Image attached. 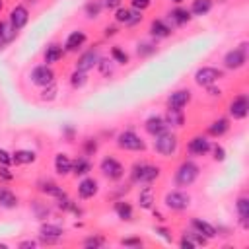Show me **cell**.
<instances>
[{
  "label": "cell",
  "instance_id": "1",
  "mask_svg": "<svg viewBox=\"0 0 249 249\" xmlns=\"http://www.w3.org/2000/svg\"><path fill=\"white\" fill-rule=\"evenodd\" d=\"M154 148L158 154L161 156H173L179 148V140L173 132H161V134H156V140H154Z\"/></svg>",
  "mask_w": 249,
  "mask_h": 249
},
{
  "label": "cell",
  "instance_id": "2",
  "mask_svg": "<svg viewBox=\"0 0 249 249\" xmlns=\"http://www.w3.org/2000/svg\"><path fill=\"white\" fill-rule=\"evenodd\" d=\"M198 165L195 163V161H183L179 167H177V171H175V183L179 185V187H189V185H193L195 183V179L198 177Z\"/></svg>",
  "mask_w": 249,
  "mask_h": 249
},
{
  "label": "cell",
  "instance_id": "3",
  "mask_svg": "<svg viewBox=\"0 0 249 249\" xmlns=\"http://www.w3.org/2000/svg\"><path fill=\"white\" fill-rule=\"evenodd\" d=\"M160 175V167L158 165H150V163H134L132 165V181L136 183H152L156 181Z\"/></svg>",
  "mask_w": 249,
  "mask_h": 249
},
{
  "label": "cell",
  "instance_id": "4",
  "mask_svg": "<svg viewBox=\"0 0 249 249\" xmlns=\"http://www.w3.org/2000/svg\"><path fill=\"white\" fill-rule=\"evenodd\" d=\"M245 60H247V43H241L237 49L226 53L224 66L230 68V70H237V68H241L245 64Z\"/></svg>",
  "mask_w": 249,
  "mask_h": 249
},
{
  "label": "cell",
  "instance_id": "5",
  "mask_svg": "<svg viewBox=\"0 0 249 249\" xmlns=\"http://www.w3.org/2000/svg\"><path fill=\"white\" fill-rule=\"evenodd\" d=\"M117 146L123 148V150H132V152H140V150L146 148L144 140H142L138 134H134L132 130L121 132V134L117 136Z\"/></svg>",
  "mask_w": 249,
  "mask_h": 249
},
{
  "label": "cell",
  "instance_id": "6",
  "mask_svg": "<svg viewBox=\"0 0 249 249\" xmlns=\"http://www.w3.org/2000/svg\"><path fill=\"white\" fill-rule=\"evenodd\" d=\"M224 76V72L222 70H218V68H214V66H202V68H198L196 72H195V82L198 84V86H212L214 82H218L220 78Z\"/></svg>",
  "mask_w": 249,
  "mask_h": 249
},
{
  "label": "cell",
  "instance_id": "7",
  "mask_svg": "<svg viewBox=\"0 0 249 249\" xmlns=\"http://www.w3.org/2000/svg\"><path fill=\"white\" fill-rule=\"evenodd\" d=\"M163 202L171 210H185L189 206V202H191V196L187 193H183V191H171V193L165 195Z\"/></svg>",
  "mask_w": 249,
  "mask_h": 249
},
{
  "label": "cell",
  "instance_id": "8",
  "mask_svg": "<svg viewBox=\"0 0 249 249\" xmlns=\"http://www.w3.org/2000/svg\"><path fill=\"white\" fill-rule=\"evenodd\" d=\"M115 19L119 23H124L126 27H130V25H136L142 21V12H138L134 8H117Z\"/></svg>",
  "mask_w": 249,
  "mask_h": 249
},
{
  "label": "cell",
  "instance_id": "9",
  "mask_svg": "<svg viewBox=\"0 0 249 249\" xmlns=\"http://www.w3.org/2000/svg\"><path fill=\"white\" fill-rule=\"evenodd\" d=\"M99 169L105 177L109 179H121L123 173H124V167L115 160V158H103L101 163H99Z\"/></svg>",
  "mask_w": 249,
  "mask_h": 249
},
{
  "label": "cell",
  "instance_id": "10",
  "mask_svg": "<svg viewBox=\"0 0 249 249\" xmlns=\"http://www.w3.org/2000/svg\"><path fill=\"white\" fill-rule=\"evenodd\" d=\"M31 82L35 84V86H49L51 82H54V72L47 66V64H43V66H35L33 70H31Z\"/></svg>",
  "mask_w": 249,
  "mask_h": 249
},
{
  "label": "cell",
  "instance_id": "11",
  "mask_svg": "<svg viewBox=\"0 0 249 249\" xmlns=\"http://www.w3.org/2000/svg\"><path fill=\"white\" fill-rule=\"evenodd\" d=\"M191 101V91L189 89H177L173 91L169 97H167V105H169V111L177 113V111H183V107Z\"/></svg>",
  "mask_w": 249,
  "mask_h": 249
},
{
  "label": "cell",
  "instance_id": "12",
  "mask_svg": "<svg viewBox=\"0 0 249 249\" xmlns=\"http://www.w3.org/2000/svg\"><path fill=\"white\" fill-rule=\"evenodd\" d=\"M247 113H249V99H247V95H237L230 103V115L233 119H245Z\"/></svg>",
  "mask_w": 249,
  "mask_h": 249
},
{
  "label": "cell",
  "instance_id": "13",
  "mask_svg": "<svg viewBox=\"0 0 249 249\" xmlns=\"http://www.w3.org/2000/svg\"><path fill=\"white\" fill-rule=\"evenodd\" d=\"M167 126H169V124H167V121H165L163 117H160V115H152V117H148V119H146V123H144L146 132H150L152 136L165 132V130H167Z\"/></svg>",
  "mask_w": 249,
  "mask_h": 249
},
{
  "label": "cell",
  "instance_id": "14",
  "mask_svg": "<svg viewBox=\"0 0 249 249\" xmlns=\"http://www.w3.org/2000/svg\"><path fill=\"white\" fill-rule=\"evenodd\" d=\"M27 19H29V12H27L25 6H16V8L10 12V25H12L16 31H19V29L27 23Z\"/></svg>",
  "mask_w": 249,
  "mask_h": 249
},
{
  "label": "cell",
  "instance_id": "15",
  "mask_svg": "<svg viewBox=\"0 0 249 249\" xmlns=\"http://www.w3.org/2000/svg\"><path fill=\"white\" fill-rule=\"evenodd\" d=\"M62 228L54 224H43L41 226V241L43 243H56L62 237Z\"/></svg>",
  "mask_w": 249,
  "mask_h": 249
},
{
  "label": "cell",
  "instance_id": "16",
  "mask_svg": "<svg viewBox=\"0 0 249 249\" xmlns=\"http://www.w3.org/2000/svg\"><path fill=\"white\" fill-rule=\"evenodd\" d=\"M97 62H99V54H97V51H88V53H84V54L78 58V62H76V70H80V72H88V70H91L93 66H97Z\"/></svg>",
  "mask_w": 249,
  "mask_h": 249
},
{
  "label": "cell",
  "instance_id": "17",
  "mask_svg": "<svg viewBox=\"0 0 249 249\" xmlns=\"http://www.w3.org/2000/svg\"><path fill=\"white\" fill-rule=\"evenodd\" d=\"M187 148H189V152L193 156H204L210 150V142L204 136H195V138H191V142H189Z\"/></svg>",
  "mask_w": 249,
  "mask_h": 249
},
{
  "label": "cell",
  "instance_id": "18",
  "mask_svg": "<svg viewBox=\"0 0 249 249\" xmlns=\"http://www.w3.org/2000/svg\"><path fill=\"white\" fill-rule=\"evenodd\" d=\"M95 193H97V181H95L93 177H86V179L80 181V185H78V195H80L82 198H91Z\"/></svg>",
  "mask_w": 249,
  "mask_h": 249
},
{
  "label": "cell",
  "instance_id": "19",
  "mask_svg": "<svg viewBox=\"0 0 249 249\" xmlns=\"http://www.w3.org/2000/svg\"><path fill=\"white\" fill-rule=\"evenodd\" d=\"M193 228H195V231H198L200 235H204L206 239H212V237H216L218 233H216V228L212 226V224H208V222H204V220H200V218H193Z\"/></svg>",
  "mask_w": 249,
  "mask_h": 249
},
{
  "label": "cell",
  "instance_id": "20",
  "mask_svg": "<svg viewBox=\"0 0 249 249\" xmlns=\"http://www.w3.org/2000/svg\"><path fill=\"white\" fill-rule=\"evenodd\" d=\"M84 43H86V33H84V31H72V33L66 37L64 49H66V51H78Z\"/></svg>",
  "mask_w": 249,
  "mask_h": 249
},
{
  "label": "cell",
  "instance_id": "21",
  "mask_svg": "<svg viewBox=\"0 0 249 249\" xmlns=\"http://www.w3.org/2000/svg\"><path fill=\"white\" fill-rule=\"evenodd\" d=\"M54 171L58 175H68L72 171V160L66 154H56L54 156Z\"/></svg>",
  "mask_w": 249,
  "mask_h": 249
},
{
  "label": "cell",
  "instance_id": "22",
  "mask_svg": "<svg viewBox=\"0 0 249 249\" xmlns=\"http://www.w3.org/2000/svg\"><path fill=\"white\" fill-rule=\"evenodd\" d=\"M37 160V154L33 150H16L12 154V163L21 165V163H33Z\"/></svg>",
  "mask_w": 249,
  "mask_h": 249
},
{
  "label": "cell",
  "instance_id": "23",
  "mask_svg": "<svg viewBox=\"0 0 249 249\" xmlns=\"http://www.w3.org/2000/svg\"><path fill=\"white\" fill-rule=\"evenodd\" d=\"M235 208H237L241 226L247 228V226H249V198H247V196H239L237 202H235Z\"/></svg>",
  "mask_w": 249,
  "mask_h": 249
},
{
  "label": "cell",
  "instance_id": "24",
  "mask_svg": "<svg viewBox=\"0 0 249 249\" xmlns=\"http://www.w3.org/2000/svg\"><path fill=\"white\" fill-rule=\"evenodd\" d=\"M150 33L154 35V37H167L169 33H171V27L165 23V21H161V19H154L152 23H150Z\"/></svg>",
  "mask_w": 249,
  "mask_h": 249
},
{
  "label": "cell",
  "instance_id": "25",
  "mask_svg": "<svg viewBox=\"0 0 249 249\" xmlns=\"http://www.w3.org/2000/svg\"><path fill=\"white\" fill-rule=\"evenodd\" d=\"M62 53H64V49L60 47V45H49L47 47V51H45V62L47 64H53V62H56V60H60L62 58Z\"/></svg>",
  "mask_w": 249,
  "mask_h": 249
},
{
  "label": "cell",
  "instance_id": "26",
  "mask_svg": "<svg viewBox=\"0 0 249 249\" xmlns=\"http://www.w3.org/2000/svg\"><path fill=\"white\" fill-rule=\"evenodd\" d=\"M138 204H140V208H152V204H154V189L152 187H142L140 189Z\"/></svg>",
  "mask_w": 249,
  "mask_h": 249
},
{
  "label": "cell",
  "instance_id": "27",
  "mask_svg": "<svg viewBox=\"0 0 249 249\" xmlns=\"http://www.w3.org/2000/svg\"><path fill=\"white\" fill-rule=\"evenodd\" d=\"M0 206L2 208H16L18 206V196L8 189H0Z\"/></svg>",
  "mask_w": 249,
  "mask_h": 249
},
{
  "label": "cell",
  "instance_id": "28",
  "mask_svg": "<svg viewBox=\"0 0 249 249\" xmlns=\"http://www.w3.org/2000/svg\"><path fill=\"white\" fill-rule=\"evenodd\" d=\"M212 10V0H193L191 12L195 16H206Z\"/></svg>",
  "mask_w": 249,
  "mask_h": 249
},
{
  "label": "cell",
  "instance_id": "29",
  "mask_svg": "<svg viewBox=\"0 0 249 249\" xmlns=\"http://www.w3.org/2000/svg\"><path fill=\"white\" fill-rule=\"evenodd\" d=\"M14 35H16V29L10 23L0 21V47H4L6 43H10L14 39Z\"/></svg>",
  "mask_w": 249,
  "mask_h": 249
},
{
  "label": "cell",
  "instance_id": "30",
  "mask_svg": "<svg viewBox=\"0 0 249 249\" xmlns=\"http://www.w3.org/2000/svg\"><path fill=\"white\" fill-rule=\"evenodd\" d=\"M228 128H230V121H228V119H218V121H214V123L210 124L208 132H210L212 136H222L224 132H228Z\"/></svg>",
  "mask_w": 249,
  "mask_h": 249
},
{
  "label": "cell",
  "instance_id": "31",
  "mask_svg": "<svg viewBox=\"0 0 249 249\" xmlns=\"http://www.w3.org/2000/svg\"><path fill=\"white\" fill-rule=\"evenodd\" d=\"M89 169H91V163L88 158H78L76 161H72L74 175H86V173H89Z\"/></svg>",
  "mask_w": 249,
  "mask_h": 249
},
{
  "label": "cell",
  "instance_id": "32",
  "mask_svg": "<svg viewBox=\"0 0 249 249\" xmlns=\"http://www.w3.org/2000/svg\"><path fill=\"white\" fill-rule=\"evenodd\" d=\"M115 212H117V216L121 220H132V206L128 202H124V200L115 202Z\"/></svg>",
  "mask_w": 249,
  "mask_h": 249
},
{
  "label": "cell",
  "instance_id": "33",
  "mask_svg": "<svg viewBox=\"0 0 249 249\" xmlns=\"http://www.w3.org/2000/svg\"><path fill=\"white\" fill-rule=\"evenodd\" d=\"M41 191H43L45 195H51V196H56V198L64 196V191H62L56 183H53V181H43V183H41Z\"/></svg>",
  "mask_w": 249,
  "mask_h": 249
},
{
  "label": "cell",
  "instance_id": "34",
  "mask_svg": "<svg viewBox=\"0 0 249 249\" xmlns=\"http://www.w3.org/2000/svg\"><path fill=\"white\" fill-rule=\"evenodd\" d=\"M169 18H171L177 25H183V23H187V21L191 19V12L185 10V8H175V10L169 14Z\"/></svg>",
  "mask_w": 249,
  "mask_h": 249
},
{
  "label": "cell",
  "instance_id": "35",
  "mask_svg": "<svg viewBox=\"0 0 249 249\" xmlns=\"http://www.w3.org/2000/svg\"><path fill=\"white\" fill-rule=\"evenodd\" d=\"M86 82H88V76H86V72H80V70L72 72V76H70V84H72L74 88H82Z\"/></svg>",
  "mask_w": 249,
  "mask_h": 249
},
{
  "label": "cell",
  "instance_id": "36",
  "mask_svg": "<svg viewBox=\"0 0 249 249\" xmlns=\"http://www.w3.org/2000/svg\"><path fill=\"white\" fill-rule=\"evenodd\" d=\"M183 237H185V239H189L193 245H204V243L208 241V239H206L204 235H200L198 231H189V233H185Z\"/></svg>",
  "mask_w": 249,
  "mask_h": 249
},
{
  "label": "cell",
  "instance_id": "37",
  "mask_svg": "<svg viewBox=\"0 0 249 249\" xmlns=\"http://www.w3.org/2000/svg\"><path fill=\"white\" fill-rule=\"evenodd\" d=\"M111 54H113V60L119 62V64H126L128 62V54L124 51H121L119 47H113L111 49Z\"/></svg>",
  "mask_w": 249,
  "mask_h": 249
},
{
  "label": "cell",
  "instance_id": "38",
  "mask_svg": "<svg viewBox=\"0 0 249 249\" xmlns=\"http://www.w3.org/2000/svg\"><path fill=\"white\" fill-rule=\"evenodd\" d=\"M99 10H101V4H97V2H89V4L86 6V14H88L89 18H97V16H99Z\"/></svg>",
  "mask_w": 249,
  "mask_h": 249
},
{
  "label": "cell",
  "instance_id": "39",
  "mask_svg": "<svg viewBox=\"0 0 249 249\" xmlns=\"http://www.w3.org/2000/svg\"><path fill=\"white\" fill-rule=\"evenodd\" d=\"M54 93H56V84H54V82H51L49 86H45V91H43V95H41V97L51 101V99H54Z\"/></svg>",
  "mask_w": 249,
  "mask_h": 249
},
{
  "label": "cell",
  "instance_id": "40",
  "mask_svg": "<svg viewBox=\"0 0 249 249\" xmlns=\"http://www.w3.org/2000/svg\"><path fill=\"white\" fill-rule=\"evenodd\" d=\"M130 4H132V8H134V10H138V12H144L146 8H150L152 0H130Z\"/></svg>",
  "mask_w": 249,
  "mask_h": 249
},
{
  "label": "cell",
  "instance_id": "41",
  "mask_svg": "<svg viewBox=\"0 0 249 249\" xmlns=\"http://www.w3.org/2000/svg\"><path fill=\"white\" fill-rule=\"evenodd\" d=\"M103 245V237H88L84 241V247H101Z\"/></svg>",
  "mask_w": 249,
  "mask_h": 249
},
{
  "label": "cell",
  "instance_id": "42",
  "mask_svg": "<svg viewBox=\"0 0 249 249\" xmlns=\"http://www.w3.org/2000/svg\"><path fill=\"white\" fill-rule=\"evenodd\" d=\"M10 163H12V154H8L6 150L0 148V165H6L8 167Z\"/></svg>",
  "mask_w": 249,
  "mask_h": 249
},
{
  "label": "cell",
  "instance_id": "43",
  "mask_svg": "<svg viewBox=\"0 0 249 249\" xmlns=\"http://www.w3.org/2000/svg\"><path fill=\"white\" fill-rule=\"evenodd\" d=\"M214 160H216V161H224V160H226V152H224V148L218 146V144L214 146Z\"/></svg>",
  "mask_w": 249,
  "mask_h": 249
},
{
  "label": "cell",
  "instance_id": "44",
  "mask_svg": "<svg viewBox=\"0 0 249 249\" xmlns=\"http://www.w3.org/2000/svg\"><path fill=\"white\" fill-rule=\"evenodd\" d=\"M121 243H123V245H126V247H140V245H142V241H140V239H136V237L121 239Z\"/></svg>",
  "mask_w": 249,
  "mask_h": 249
},
{
  "label": "cell",
  "instance_id": "45",
  "mask_svg": "<svg viewBox=\"0 0 249 249\" xmlns=\"http://www.w3.org/2000/svg\"><path fill=\"white\" fill-rule=\"evenodd\" d=\"M99 68H101V72L103 74H111L113 72V68H111V64H109V60H103V58H99Z\"/></svg>",
  "mask_w": 249,
  "mask_h": 249
},
{
  "label": "cell",
  "instance_id": "46",
  "mask_svg": "<svg viewBox=\"0 0 249 249\" xmlns=\"http://www.w3.org/2000/svg\"><path fill=\"white\" fill-rule=\"evenodd\" d=\"M156 233H160V235H161L165 241H169V243H171V239H173L171 233H169V230H165V228H156Z\"/></svg>",
  "mask_w": 249,
  "mask_h": 249
},
{
  "label": "cell",
  "instance_id": "47",
  "mask_svg": "<svg viewBox=\"0 0 249 249\" xmlns=\"http://www.w3.org/2000/svg\"><path fill=\"white\" fill-rule=\"evenodd\" d=\"M156 49L152 47V45H138V54H150V53H154Z\"/></svg>",
  "mask_w": 249,
  "mask_h": 249
},
{
  "label": "cell",
  "instance_id": "48",
  "mask_svg": "<svg viewBox=\"0 0 249 249\" xmlns=\"http://www.w3.org/2000/svg\"><path fill=\"white\" fill-rule=\"evenodd\" d=\"M105 6L109 10H117V8H121V0H105Z\"/></svg>",
  "mask_w": 249,
  "mask_h": 249
},
{
  "label": "cell",
  "instance_id": "49",
  "mask_svg": "<svg viewBox=\"0 0 249 249\" xmlns=\"http://www.w3.org/2000/svg\"><path fill=\"white\" fill-rule=\"evenodd\" d=\"M0 177H2V179H12L14 175L8 171V167H6V165H0Z\"/></svg>",
  "mask_w": 249,
  "mask_h": 249
},
{
  "label": "cell",
  "instance_id": "50",
  "mask_svg": "<svg viewBox=\"0 0 249 249\" xmlns=\"http://www.w3.org/2000/svg\"><path fill=\"white\" fill-rule=\"evenodd\" d=\"M35 245H37V243H35L33 239H27V241H21V243H19V247H21V249H27V247H35Z\"/></svg>",
  "mask_w": 249,
  "mask_h": 249
},
{
  "label": "cell",
  "instance_id": "51",
  "mask_svg": "<svg viewBox=\"0 0 249 249\" xmlns=\"http://www.w3.org/2000/svg\"><path fill=\"white\" fill-rule=\"evenodd\" d=\"M181 247H183V249H191V247H195V245H193L189 239H185V237H183V239H181Z\"/></svg>",
  "mask_w": 249,
  "mask_h": 249
},
{
  "label": "cell",
  "instance_id": "52",
  "mask_svg": "<svg viewBox=\"0 0 249 249\" xmlns=\"http://www.w3.org/2000/svg\"><path fill=\"white\" fill-rule=\"evenodd\" d=\"M115 31H117L115 27H107V29H105V35H115Z\"/></svg>",
  "mask_w": 249,
  "mask_h": 249
},
{
  "label": "cell",
  "instance_id": "53",
  "mask_svg": "<svg viewBox=\"0 0 249 249\" xmlns=\"http://www.w3.org/2000/svg\"><path fill=\"white\" fill-rule=\"evenodd\" d=\"M208 88H210V86H208ZM210 93H212V95H220V89H216V88H210Z\"/></svg>",
  "mask_w": 249,
  "mask_h": 249
},
{
  "label": "cell",
  "instance_id": "54",
  "mask_svg": "<svg viewBox=\"0 0 249 249\" xmlns=\"http://www.w3.org/2000/svg\"><path fill=\"white\" fill-rule=\"evenodd\" d=\"M171 2H175V4H181V2H183V0H171Z\"/></svg>",
  "mask_w": 249,
  "mask_h": 249
},
{
  "label": "cell",
  "instance_id": "55",
  "mask_svg": "<svg viewBox=\"0 0 249 249\" xmlns=\"http://www.w3.org/2000/svg\"><path fill=\"white\" fill-rule=\"evenodd\" d=\"M0 10H2V0H0Z\"/></svg>",
  "mask_w": 249,
  "mask_h": 249
}]
</instances>
